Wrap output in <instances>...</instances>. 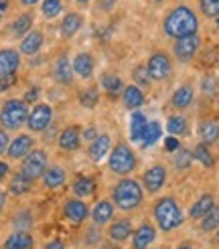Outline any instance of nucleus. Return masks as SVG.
<instances>
[{"instance_id": "obj_1", "label": "nucleus", "mask_w": 219, "mask_h": 249, "mask_svg": "<svg viewBox=\"0 0 219 249\" xmlns=\"http://www.w3.org/2000/svg\"><path fill=\"white\" fill-rule=\"evenodd\" d=\"M163 29H164V35L170 36V39H182V36H189V35H197L199 18L191 6L181 4V6H175L164 17Z\"/></svg>"}, {"instance_id": "obj_2", "label": "nucleus", "mask_w": 219, "mask_h": 249, "mask_svg": "<svg viewBox=\"0 0 219 249\" xmlns=\"http://www.w3.org/2000/svg\"><path fill=\"white\" fill-rule=\"evenodd\" d=\"M152 213H154V221H156L158 229H161L163 233L175 231L185 223V213H182V209H181V205H179V201L175 196L158 198L154 209H152Z\"/></svg>"}, {"instance_id": "obj_3", "label": "nucleus", "mask_w": 219, "mask_h": 249, "mask_svg": "<svg viewBox=\"0 0 219 249\" xmlns=\"http://www.w3.org/2000/svg\"><path fill=\"white\" fill-rule=\"evenodd\" d=\"M144 201L142 184L134 178H122L116 182L112 191V203L122 211H134Z\"/></svg>"}, {"instance_id": "obj_4", "label": "nucleus", "mask_w": 219, "mask_h": 249, "mask_svg": "<svg viewBox=\"0 0 219 249\" xmlns=\"http://www.w3.org/2000/svg\"><path fill=\"white\" fill-rule=\"evenodd\" d=\"M29 118V106L22 102L20 97H10L0 107V128L6 132L20 130Z\"/></svg>"}, {"instance_id": "obj_5", "label": "nucleus", "mask_w": 219, "mask_h": 249, "mask_svg": "<svg viewBox=\"0 0 219 249\" xmlns=\"http://www.w3.org/2000/svg\"><path fill=\"white\" fill-rule=\"evenodd\" d=\"M138 164V158L134 154V150L126 144H118L112 148L110 152V158H108V166L114 174H120V177H126L130 174Z\"/></svg>"}, {"instance_id": "obj_6", "label": "nucleus", "mask_w": 219, "mask_h": 249, "mask_svg": "<svg viewBox=\"0 0 219 249\" xmlns=\"http://www.w3.org/2000/svg\"><path fill=\"white\" fill-rule=\"evenodd\" d=\"M47 166H49V156H47V152L43 150V148H33V150L20 160V170H18V172H20L27 180L35 182V180L43 178Z\"/></svg>"}, {"instance_id": "obj_7", "label": "nucleus", "mask_w": 219, "mask_h": 249, "mask_svg": "<svg viewBox=\"0 0 219 249\" xmlns=\"http://www.w3.org/2000/svg\"><path fill=\"white\" fill-rule=\"evenodd\" d=\"M146 71H148L152 81H164L170 75V71H173V61H170L168 53L154 51L148 59V63H146Z\"/></svg>"}, {"instance_id": "obj_8", "label": "nucleus", "mask_w": 219, "mask_h": 249, "mask_svg": "<svg viewBox=\"0 0 219 249\" xmlns=\"http://www.w3.org/2000/svg\"><path fill=\"white\" fill-rule=\"evenodd\" d=\"M53 124V107L49 104H36L27 118V128L31 132H45Z\"/></svg>"}, {"instance_id": "obj_9", "label": "nucleus", "mask_w": 219, "mask_h": 249, "mask_svg": "<svg viewBox=\"0 0 219 249\" xmlns=\"http://www.w3.org/2000/svg\"><path fill=\"white\" fill-rule=\"evenodd\" d=\"M63 217L65 221H69L71 225H81L90 219V207L85 205L81 198L71 196L63 203Z\"/></svg>"}, {"instance_id": "obj_10", "label": "nucleus", "mask_w": 219, "mask_h": 249, "mask_svg": "<svg viewBox=\"0 0 219 249\" xmlns=\"http://www.w3.org/2000/svg\"><path fill=\"white\" fill-rule=\"evenodd\" d=\"M201 49V36L199 35H189L182 36V39H177L175 43V57L182 63H189L191 59H195V55L199 53Z\"/></svg>"}, {"instance_id": "obj_11", "label": "nucleus", "mask_w": 219, "mask_h": 249, "mask_svg": "<svg viewBox=\"0 0 219 249\" xmlns=\"http://www.w3.org/2000/svg\"><path fill=\"white\" fill-rule=\"evenodd\" d=\"M164 182H166V168L163 164L150 166L142 177V186L152 195H156L158 191H161L164 186Z\"/></svg>"}, {"instance_id": "obj_12", "label": "nucleus", "mask_w": 219, "mask_h": 249, "mask_svg": "<svg viewBox=\"0 0 219 249\" xmlns=\"http://www.w3.org/2000/svg\"><path fill=\"white\" fill-rule=\"evenodd\" d=\"M35 148V138L31 134H18L15 140H10L6 154L10 160H22Z\"/></svg>"}, {"instance_id": "obj_13", "label": "nucleus", "mask_w": 219, "mask_h": 249, "mask_svg": "<svg viewBox=\"0 0 219 249\" xmlns=\"http://www.w3.org/2000/svg\"><path fill=\"white\" fill-rule=\"evenodd\" d=\"M20 67V53L17 49H0V79L17 75Z\"/></svg>"}, {"instance_id": "obj_14", "label": "nucleus", "mask_w": 219, "mask_h": 249, "mask_svg": "<svg viewBox=\"0 0 219 249\" xmlns=\"http://www.w3.org/2000/svg\"><path fill=\"white\" fill-rule=\"evenodd\" d=\"M154 241H156V227L148 221L140 223V227L132 233V249H148Z\"/></svg>"}, {"instance_id": "obj_15", "label": "nucleus", "mask_w": 219, "mask_h": 249, "mask_svg": "<svg viewBox=\"0 0 219 249\" xmlns=\"http://www.w3.org/2000/svg\"><path fill=\"white\" fill-rule=\"evenodd\" d=\"M114 215H116V205L112 201H108V198H102V201H97L91 209V221L95 223L97 227H102V225H108V223H112L114 221Z\"/></svg>"}, {"instance_id": "obj_16", "label": "nucleus", "mask_w": 219, "mask_h": 249, "mask_svg": "<svg viewBox=\"0 0 219 249\" xmlns=\"http://www.w3.org/2000/svg\"><path fill=\"white\" fill-rule=\"evenodd\" d=\"M132 233H134V229H132L130 219H116L110 223V227H108V237L114 243H126L132 237Z\"/></svg>"}, {"instance_id": "obj_17", "label": "nucleus", "mask_w": 219, "mask_h": 249, "mask_svg": "<svg viewBox=\"0 0 219 249\" xmlns=\"http://www.w3.org/2000/svg\"><path fill=\"white\" fill-rule=\"evenodd\" d=\"M108 152H112V138L108 134H100L93 142H90L88 146V156L91 162H100L108 156Z\"/></svg>"}, {"instance_id": "obj_18", "label": "nucleus", "mask_w": 219, "mask_h": 249, "mask_svg": "<svg viewBox=\"0 0 219 249\" xmlns=\"http://www.w3.org/2000/svg\"><path fill=\"white\" fill-rule=\"evenodd\" d=\"M73 63H71V59L69 55H59L57 61H55V65H53V77L55 81L59 83H63V85H71L73 83Z\"/></svg>"}, {"instance_id": "obj_19", "label": "nucleus", "mask_w": 219, "mask_h": 249, "mask_svg": "<svg viewBox=\"0 0 219 249\" xmlns=\"http://www.w3.org/2000/svg\"><path fill=\"white\" fill-rule=\"evenodd\" d=\"M45 43V36L41 31H31L27 33L20 39V47H18V53L20 55H27V57H33L41 51V47Z\"/></svg>"}, {"instance_id": "obj_20", "label": "nucleus", "mask_w": 219, "mask_h": 249, "mask_svg": "<svg viewBox=\"0 0 219 249\" xmlns=\"http://www.w3.org/2000/svg\"><path fill=\"white\" fill-rule=\"evenodd\" d=\"M43 182L49 191H57L61 189L65 182H67V172L63 166H59V164H49L45 174H43Z\"/></svg>"}, {"instance_id": "obj_21", "label": "nucleus", "mask_w": 219, "mask_h": 249, "mask_svg": "<svg viewBox=\"0 0 219 249\" xmlns=\"http://www.w3.org/2000/svg\"><path fill=\"white\" fill-rule=\"evenodd\" d=\"M2 249H35V237L31 231H15L2 241Z\"/></svg>"}, {"instance_id": "obj_22", "label": "nucleus", "mask_w": 219, "mask_h": 249, "mask_svg": "<svg viewBox=\"0 0 219 249\" xmlns=\"http://www.w3.org/2000/svg\"><path fill=\"white\" fill-rule=\"evenodd\" d=\"M57 144H59L61 150H67V152L77 150V148L81 146V130H79L77 126H69V128H65L63 132L59 134Z\"/></svg>"}, {"instance_id": "obj_23", "label": "nucleus", "mask_w": 219, "mask_h": 249, "mask_svg": "<svg viewBox=\"0 0 219 249\" xmlns=\"http://www.w3.org/2000/svg\"><path fill=\"white\" fill-rule=\"evenodd\" d=\"M213 207H215V196H213L211 193H205V195H201L197 201L191 205V209H189V219L201 221Z\"/></svg>"}, {"instance_id": "obj_24", "label": "nucleus", "mask_w": 219, "mask_h": 249, "mask_svg": "<svg viewBox=\"0 0 219 249\" xmlns=\"http://www.w3.org/2000/svg\"><path fill=\"white\" fill-rule=\"evenodd\" d=\"M199 138L205 146H211L219 140V122L215 118H205L199 124Z\"/></svg>"}, {"instance_id": "obj_25", "label": "nucleus", "mask_w": 219, "mask_h": 249, "mask_svg": "<svg viewBox=\"0 0 219 249\" xmlns=\"http://www.w3.org/2000/svg\"><path fill=\"white\" fill-rule=\"evenodd\" d=\"M146 126H148V120L142 114L140 109H134L130 116V140L132 142H142Z\"/></svg>"}, {"instance_id": "obj_26", "label": "nucleus", "mask_w": 219, "mask_h": 249, "mask_svg": "<svg viewBox=\"0 0 219 249\" xmlns=\"http://www.w3.org/2000/svg\"><path fill=\"white\" fill-rule=\"evenodd\" d=\"M81 24H83V17L79 12H69V15H65L63 20H61L59 33L63 39H71V36H75V33L81 29Z\"/></svg>"}, {"instance_id": "obj_27", "label": "nucleus", "mask_w": 219, "mask_h": 249, "mask_svg": "<svg viewBox=\"0 0 219 249\" xmlns=\"http://www.w3.org/2000/svg\"><path fill=\"white\" fill-rule=\"evenodd\" d=\"M71 63H73V73H75V75H79L81 79H90L91 77V73H93V57L90 53H77Z\"/></svg>"}, {"instance_id": "obj_28", "label": "nucleus", "mask_w": 219, "mask_h": 249, "mask_svg": "<svg viewBox=\"0 0 219 249\" xmlns=\"http://www.w3.org/2000/svg\"><path fill=\"white\" fill-rule=\"evenodd\" d=\"M122 104H124V107L128 109H138L142 104H144V93L138 85H126L124 91H122Z\"/></svg>"}, {"instance_id": "obj_29", "label": "nucleus", "mask_w": 219, "mask_h": 249, "mask_svg": "<svg viewBox=\"0 0 219 249\" xmlns=\"http://www.w3.org/2000/svg\"><path fill=\"white\" fill-rule=\"evenodd\" d=\"M71 191L77 198H88L95 193V180L91 177H77L71 184Z\"/></svg>"}, {"instance_id": "obj_30", "label": "nucleus", "mask_w": 219, "mask_h": 249, "mask_svg": "<svg viewBox=\"0 0 219 249\" xmlns=\"http://www.w3.org/2000/svg\"><path fill=\"white\" fill-rule=\"evenodd\" d=\"M193 97H195V91L191 85H181L179 89L173 93V97H170V104H173V107L177 109H185L193 104Z\"/></svg>"}, {"instance_id": "obj_31", "label": "nucleus", "mask_w": 219, "mask_h": 249, "mask_svg": "<svg viewBox=\"0 0 219 249\" xmlns=\"http://www.w3.org/2000/svg\"><path fill=\"white\" fill-rule=\"evenodd\" d=\"M191 154H193V160H197L201 166H205V168H213V166H215V158H213V154L209 152V146L197 144V146H195L193 150H191Z\"/></svg>"}, {"instance_id": "obj_32", "label": "nucleus", "mask_w": 219, "mask_h": 249, "mask_svg": "<svg viewBox=\"0 0 219 249\" xmlns=\"http://www.w3.org/2000/svg\"><path fill=\"white\" fill-rule=\"evenodd\" d=\"M199 229L203 233H215L219 229V205H215L209 213L199 221Z\"/></svg>"}, {"instance_id": "obj_33", "label": "nucleus", "mask_w": 219, "mask_h": 249, "mask_svg": "<svg viewBox=\"0 0 219 249\" xmlns=\"http://www.w3.org/2000/svg\"><path fill=\"white\" fill-rule=\"evenodd\" d=\"M31 186H33V182L24 178L20 172H17L15 177L10 178V182H8V193H10V195H18V196H20V195H27V193L31 191Z\"/></svg>"}, {"instance_id": "obj_34", "label": "nucleus", "mask_w": 219, "mask_h": 249, "mask_svg": "<svg viewBox=\"0 0 219 249\" xmlns=\"http://www.w3.org/2000/svg\"><path fill=\"white\" fill-rule=\"evenodd\" d=\"M102 87L110 93V95H118L124 91V83H122V79L118 75H114V73H106V75H102Z\"/></svg>"}, {"instance_id": "obj_35", "label": "nucleus", "mask_w": 219, "mask_h": 249, "mask_svg": "<svg viewBox=\"0 0 219 249\" xmlns=\"http://www.w3.org/2000/svg\"><path fill=\"white\" fill-rule=\"evenodd\" d=\"M33 31V17L29 15V12H24V15H20L15 22H12V35L15 36H22L27 35V33H31Z\"/></svg>"}, {"instance_id": "obj_36", "label": "nucleus", "mask_w": 219, "mask_h": 249, "mask_svg": "<svg viewBox=\"0 0 219 249\" xmlns=\"http://www.w3.org/2000/svg\"><path fill=\"white\" fill-rule=\"evenodd\" d=\"M163 136V128L158 122H148L146 126V132H144V138H142V144L144 146H154Z\"/></svg>"}, {"instance_id": "obj_37", "label": "nucleus", "mask_w": 219, "mask_h": 249, "mask_svg": "<svg viewBox=\"0 0 219 249\" xmlns=\"http://www.w3.org/2000/svg\"><path fill=\"white\" fill-rule=\"evenodd\" d=\"M12 225H15V231H29L33 227V213L27 209H22L20 213H17L15 219H12Z\"/></svg>"}, {"instance_id": "obj_38", "label": "nucleus", "mask_w": 219, "mask_h": 249, "mask_svg": "<svg viewBox=\"0 0 219 249\" xmlns=\"http://www.w3.org/2000/svg\"><path fill=\"white\" fill-rule=\"evenodd\" d=\"M166 132L170 136H181L187 132V120L185 116H170L166 122Z\"/></svg>"}, {"instance_id": "obj_39", "label": "nucleus", "mask_w": 219, "mask_h": 249, "mask_svg": "<svg viewBox=\"0 0 219 249\" xmlns=\"http://www.w3.org/2000/svg\"><path fill=\"white\" fill-rule=\"evenodd\" d=\"M79 104H81L83 107H88V109L95 107L97 104H100V91H97L95 87H88L85 91H81V95H79Z\"/></svg>"}, {"instance_id": "obj_40", "label": "nucleus", "mask_w": 219, "mask_h": 249, "mask_svg": "<svg viewBox=\"0 0 219 249\" xmlns=\"http://www.w3.org/2000/svg\"><path fill=\"white\" fill-rule=\"evenodd\" d=\"M61 10H63V0H43V4H41V12L47 18L59 17Z\"/></svg>"}, {"instance_id": "obj_41", "label": "nucleus", "mask_w": 219, "mask_h": 249, "mask_svg": "<svg viewBox=\"0 0 219 249\" xmlns=\"http://www.w3.org/2000/svg\"><path fill=\"white\" fill-rule=\"evenodd\" d=\"M191 162H193V154H191L189 150H185V148H179V150L175 152V156H173V164H175L179 170L191 168Z\"/></svg>"}, {"instance_id": "obj_42", "label": "nucleus", "mask_w": 219, "mask_h": 249, "mask_svg": "<svg viewBox=\"0 0 219 249\" xmlns=\"http://www.w3.org/2000/svg\"><path fill=\"white\" fill-rule=\"evenodd\" d=\"M201 12L207 18H217L219 17V0H199Z\"/></svg>"}, {"instance_id": "obj_43", "label": "nucleus", "mask_w": 219, "mask_h": 249, "mask_svg": "<svg viewBox=\"0 0 219 249\" xmlns=\"http://www.w3.org/2000/svg\"><path fill=\"white\" fill-rule=\"evenodd\" d=\"M132 77H134V85H140V87H148L150 85V75H148V71H146V67H136L132 71Z\"/></svg>"}, {"instance_id": "obj_44", "label": "nucleus", "mask_w": 219, "mask_h": 249, "mask_svg": "<svg viewBox=\"0 0 219 249\" xmlns=\"http://www.w3.org/2000/svg\"><path fill=\"white\" fill-rule=\"evenodd\" d=\"M39 95H41V89H39V87H31V89L24 93L22 102L27 104V106H29V104H36V102H39Z\"/></svg>"}, {"instance_id": "obj_45", "label": "nucleus", "mask_w": 219, "mask_h": 249, "mask_svg": "<svg viewBox=\"0 0 219 249\" xmlns=\"http://www.w3.org/2000/svg\"><path fill=\"white\" fill-rule=\"evenodd\" d=\"M203 93H207V95H215L217 93V83H215L213 77H205L203 79Z\"/></svg>"}, {"instance_id": "obj_46", "label": "nucleus", "mask_w": 219, "mask_h": 249, "mask_svg": "<svg viewBox=\"0 0 219 249\" xmlns=\"http://www.w3.org/2000/svg\"><path fill=\"white\" fill-rule=\"evenodd\" d=\"M10 144V138H8V132L4 128H0V156L6 152V148Z\"/></svg>"}, {"instance_id": "obj_47", "label": "nucleus", "mask_w": 219, "mask_h": 249, "mask_svg": "<svg viewBox=\"0 0 219 249\" xmlns=\"http://www.w3.org/2000/svg\"><path fill=\"white\" fill-rule=\"evenodd\" d=\"M97 130L95 128H85V130H81V140H88V142H93L95 138H97Z\"/></svg>"}, {"instance_id": "obj_48", "label": "nucleus", "mask_w": 219, "mask_h": 249, "mask_svg": "<svg viewBox=\"0 0 219 249\" xmlns=\"http://www.w3.org/2000/svg\"><path fill=\"white\" fill-rule=\"evenodd\" d=\"M164 146H166V150H168V152H177L179 148H181V144H179V140H177V136H168L166 142H164Z\"/></svg>"}, {"instance_id": "obj_49", "label": "nucleus", "mask_w": 219, "mask_h": 249, "mask_svg": "<svg viewBox=\"0 0 219 249\" xmlns=\"http://www.w3.org/2000/svg\"><path fill=\"white\" fill-rule=\"evenodd\" d=\"M97 239H100V233H97V229H88V231H85V243H88V245L97 243Z\"/></svg>"}, {"instance_id": "obj_50", "label": "nucleus", "mask_w": 219, "mask_h": 249, "mask_svg": "<svg viewBox=\"0 0 219 249\" xmlns=\"http://www.w3.org/2000/svg\"><path fill=\"white\" fill-rule=\"evenodd\" d=\"M43 249H67L65 241H61V239H51V241H47L43 245Z\"/></svg>"}, {"instance_id": "obj_51", "label": "nucleus", "mask_w": 219, "mask_h": 249, "mask_svg": "<svg viewBox=\"0 0 219 249\" xmlns=\"http://www.w3.org/2000/svg\"><path fill=\"white\" fill-rule=\"evenodd\" d=\"M116 2H118V0H97V6H100L102 10H106V12H110L116 6Z\"/></svg>"}, {"instance_id": "obj_52", "label": "nucleus", "mask_w": 219, "mask_h": 249, "mask_svg": "<svg viewBox=\"0 0 219 249\" xmlns=\"http://www.w3.org/2000/svg\"><path fill=\"white\" fill-rule=\"evenodd\" d=\"M8 172H10V164L4 162V160H0V182L8 177Z\"/></svg>"}, {"instance_id": "obj_53", "label": "nucleus", "mask_w": 219, "mask_h": 249, "mask_svg": "<svg viewBox=\"0 0 219 249\" xmlns=\"http://www.w3.org/2000/svg\"><path fill=\"white\" fill-rule=\"evenodd\" d=\"M6 203H8V195H6L4 191H0V213H2V211H4Z\"/></svg>"}, {"instance_id": "obj_54", "label": "nucleus", "mask_w": 219, "mask_h": 249, "mask_svg": "<svg viewBox=\"0 0 219 249\" xmlns=\"http://www.w3.org/2000/svg\"><path fill=\"white\" fill-rule=\"evenodd\" d=\"M177 249H199L195 243H189V241H182V243H179L177 245Z\"/></svg>"}, {"instance_id": "obj_55", "label": "nucleus", "mask_w": 219, "mask_h": 249, "mask_svg": "<svg viewBox=\"0 0 219 249\" xmlns=\"http://www.w3.org/2000/svg\"><path fill=\"white\" fill-rule=\"evenodd\" d=\"M6 10H8V0H0V17H2Z\"/></svg>"}, {"instance_id": "obj_56", "label": "nucleus", "mask_w": 219, "mask_h": 249, "mask_svg": "<svg viewBox=\"0 0 219 249\" xmlns=\"http://www.w3.org/2000/svg\"><path fill=\"white\" fill-rule=\"evenodd\" d=\"M36 2H39V0H20V4H24V6H33Z\"/></svg>"}, {"instance_id": "obj_57", "label": "nucleus", "mask_w": 219, "mask_h": 249, "mask_svg": "<svg viewBox=\"0 0 219 249\" xmlns=\"http://www.w3.org/2000/svg\"><path fill=\"white\" fill-rule=\"evenodd\" d=\"M215 243H217V247H219V229L215 231Z\"/></svg>"}, {"instance_id": "obj_58", "label": "nucleus", "mask_w": 219, "mask_h": 249, "mask_svg": "<svg viewBox=\"0 0 219 249\" xmlns=\"http://www.w3.org/2000/svg\"><path fill=\"white\" fill-rule=\"evenodd\" d=\"M75 2H79V4H85V2H90V0H75Z\"/></svg>"}, {"instance_id": "obj_59", "label": "nucleus", "mask_w": 219, "mask_h": 249, "mask_svg": "<svg viewBox=\"0 0 219 249\" xmlns=\"http://www.w3.org/2000/svg\"><path fill=\"white\" fill-rule=\"evenodd\" d=\"M215 27H217V31H219V17L215 18Z\"/></svg>"}, {"instance_id": "obj_60", "label": "nucleus", "mask_w": 219, "mask_h": 249, "mask_svg": "<svg viewBox=\"0 0 219 249\" xmlns=\"http://www.w3.org/2000/svg\"><path fill=\"white\" fill-rule=\"evenodd\" d=\"M154 2H163V0H154Z\"/></svg>"}, {"instance_id": "obj_61", "label": "nucleus", "mask_w": 219, "mask_h": 249, "mask_svg": "<svg viewBox=\"0 0 219 249\" xmlns=\"http://www.w3.org/2000/svg\"><path fill=\"white\" fill-rule=\"evenodd\" d=\"M156 249H164V247H156Z\"/></svg>"}]
</instances>
